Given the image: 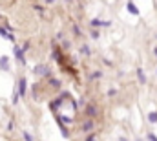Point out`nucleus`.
Wrapping results in <instances>:
<instances>
[{"mask_svg":"<svg viewBox=\"0 0 157 141\" xmlns=\"http://www.w3.org/2000/svg\"><path fill=\"white\" fill-rule=\"evenodd\" d=\"M128 11H130V13H133V15H139V11H137V7H135V6H133L132 2L128 4Z\"/></svg>","mask_w":157,"mask_h":141,"instance_id":"f257e3e1","label":"nucleus"},{"mask_svg":"<svg viewBox=\"0 0 157 141\" xmlns=\"http://www.w3.org/2000/svg\"><path fill=\"white\" fill-rule=\"evenodd\" d=\"M49 2H55V0H48V4H49Z\"/></svg>","mask_w":157,"mask_h":141,"instance_id":"f03ea898","label":"nucleus"},{"mask_svg":"<svg viewBox=\"0 0 157 141\" xmlns=\"http://www.w3.org/2000/svg\"><path fill=\"white\" fill-rule=\"evenodd\" d=\"M66 2H71V0H66Z\"/></svg>","mask_w":157,"mask_h":141,"instance_id":"7ed1b4c3","label":"nucleus"}]
</instances>
